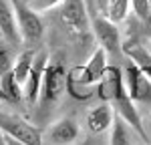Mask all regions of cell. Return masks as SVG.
I'll return each instance as SVG.
<instances>
[{
    "mask_svg": "<svg viewBox=\"0 0 151 145\" xmlns=\"http://www.w3.org/2000/svg\"><path fill=\"white\" fill-rule=\"evenodd\" d=\"M141 145H149V143H141Z\"/></svg>",
    "mask_w": 151,
    "mask_h": 145,
    "instance_id": "d4e9b609",
    "label": "cell"
},
{
    "mask_svg": "<svg viewBox=\"0 0 151 145\" xmlns=\"http://www.w3.org/2000/svg\"><path fill=\"white\" fill-rule=\"evenodd\" d=\"M60 20L75 34H85L91 30V16L85 0H65L60 6Z\"/></svg>",
    "mask_w": 151,
    "mask_h": 145,
    "instance_id": "52a82bcc",
    "label": "cell"
},
{
    "mask_svg": "<svg viewBox=\"0 0 151 145\" xmlns=\"http://www.w3.org/2000/svg\"><path fill=\"white\" fill-rule=\"evenodd\" d=\"M131 12V0H109L105 4V8L101 10L105 18H109L111 22L121 24Z\"/></svg>",
    "mask_w": 151,
    "mask_h": 145,
    "instance_id": "5bb4252c",
    "label": "cell"
},
{
    "mask_svg": "<svg viewBox=\"0 0 151 145\" xmlns=\"http://www.w3.org/2000/svg\"><path fill=\"white\" fill-rule=\"evenodd\" d=\"M0 133L26 145L45 143V135L40 133V129L16 113H0Z\"/></svg>",
    "mask_w": 151,
    "mask_h": 145,
    "instance_id": "3957f363",
    "label": "cell"
},
{
    "mask_svg": "<svg viewBox=\"0 0 151 145\" xmlns=\"http://www.w3.org/2000/svg\"><path fill=\"white\" fill-rule=\"evenodd\" d=\"M115 121V109L111 103H101V105H95L93 109H89L87 113V127L89 131L99 135V133H105L111 129Z\"/></svg>",
    "mask_w": 151,
    "mask_h": 145,
    "instance_id": "30bf717a",
    "label": "cell"
},
{
    "mask_svg": "<svg viewBox=\"0 0 151 145\" xmlns=\"http://www.w3.org/2000/svg\"><path fill=\"white\" fill-rule=\"evenodd\" d=\"M149 8H151V0H149Z\"/></svg>",
    "mask_w": 151,
    "mask_h": 145,
    "instance_id": "cb8c5ba5",
    "label": "cell"
},
{
    "mask_svg": "<svg viewBox=\"0 0 151 145\" xmlns=\"http://www.w3.org/2000/svg\"><path fill=\"white\" fill-rule=\"evenodd\" d=\"M35 59H36L35 50H24L22 55L12 62V75H14V81L20 85V87H22V83L26 81V77H28L30 69H32Z\"/></svg>",
    "mask_w": 151,
    "mask_h": 145,
    "instance_id": "9a60e30c",
    "label": "cell"
},
{
    "mask_svg": "<svg viewBox=\"0 0 151 145\" xmlns=\"http://www.w3.org/2000/svg\"><path fill=\"white\" fill-rule=\"evenodd\" d=\"M67 91V71H65V59L63 57H50L42 79V89H40V99L38 103L42 107H52L58 103V99Z\"/></svg>",
    "mask_w": 151,
    "mask_h": 145,
    "instance_id": "7a4b0ae2",
    "label": "cell"
},
{
    "mask_svg": "<svg viewBox=\"0 0 151 145\" xmlns=\"http://www.w3.org/2000/svg\"><path fill=\"white\" fill-rule=\"evenodd\" d=\"M147 135L151 137V119H149V123H147Z\"/></svg>",
    "mask_w": 151,
    "mask_h": 145,
    "instance_id": "7402d4cb",
    "label": "cell"
},
{
    "mask_svg": "<svg viewBox=\"0 0 151 145\" xmlns=\"http://www.w3.org/2000/svg\"><path fill=\"white\" fill-rule=\"evenodd\" d=\"M147 48H149V50H151V42H149V47H147Z\"/></svg>",
    "mask_w": 151,
    "mask_h": 145,
    "instance_id": "603a6c76",
    "label": "cell"
},
{
    "mask_svg": "<svg viewBox=\"0 0 151 145\" xmlns=\"http://www.w3.org/2000/svg\"><path fill=\"white\" fill-rule=\"evenodd\" d=\"M123 81L127 87L129 97L139 105V103H151V77H147L137 65L129 60V65L123 71Z\"/></svg>",
    "mask_w": 151,
    "mask_h": 145,
    "instance_id": "8992f818",
    "label": "cell"
},
{
    "mask_svg": "<svg viewBox=\"0 0 151 145\" xmlns=\"http://www.w3.org/2000/svg\"><path fill=\"white\" fill-rule=\"evenodd\" d=\"M91 32H93L95 40L99 42V47L105 48L109 57L123 55L121 52L123 40H121L119 26L115 22H111L109 18H105L103 14H95L93 18H91Z\"/></svg>",
    "mask_w": 151,
    "mask_h": 145,
    "instance_id": "5b68a950",
    "label": "cell"
},
{
    "mask_svg": "<svg viewBox=\"0 0 151 145\" xmlns=\"http://www.w3.org/2000/svg\"><path fill=\"white\" fill-rule=\"evenodd\" d=\"M12 8H14V16H16L20 42H26V45L38 42L45 36V22H42L40 14L32 10L22 0H12Z\"/></svg>",
    "mask_w": 151,
    "mask_h": 145,
    "instance_id": "277c9868",
    "label": "cell"
},
{
    "mask_svg": "<svg viewBox=\"0 0 151 145\" xmlns=\"http://www.w3.org/2000/svg\"><path fill=\"white\" fill-rule=\"evenodd\" d=\"M45 139L50 145H75L81 139V127L73 117H63L48 127Z\"/></svg>",
    "mask_w": 151,
    "mask_h": 145,
    "instance_id": "9c48e42d",
    "label": "cell"
},
{
    "mask_svg": "<svg viewBox=\"0 0 151 145\" xmlns=\"http://www.w3.org/2000/svg\"><path fill=\"white\" fill-rule=\"evenodd\" d=\"M97 95L101 97L103 103H111L115 109V115L127 123L133 131L137 133V137L143 139V143H149V135L147 129L143 125L139 111H137V103L129 97L125 81H123V72L115 69V67H109L105 77L97 83Z\"/></svg>",
    "mask_w": 151,
    "mask_h": 145,
    "instance_id": "6da1fadb",
    "label": "cell"
},
{
    "mask_svg": "<svg viewBox=\"0 0 151 145\" xmlns=\"http://www.w3.org/2000/svg\"><path fill=\"white\" fill-rule=\"evenodd\" d=\"M107 2H109V0H95V8L101 12V10L105 8V4H107Z\"/></svg>",
    "mask_w": 151,
    "mask_h": 145,
    "instance_id": "ac0fdd59",
    "label": "cell"
},
{
    "mask_svg": "<svg viewBox=\"0 0 151 145\" xmlns=\"http://www.w3.org/2000/svg\"><path fill=\"white\" fill-rule=\"evenodd\" d=\"M48 59L50 57H48L47 52H38L35 62H32V69H30L28 77H26V81L20 87L22 101H26L28 105H36L38 99H40V89H42V79H45V71H47Z\"/></svg>",
    "mask_w": 151,
    "mask_h": 145,
    "instance_id": "ba28073f",
    "label": "cell"
},
{
    "mask_svg": "<svg viewBox=\"0 0 151 145\" xmlns=\"http://www.w3.org/2000/svg\"><path fill=\"white\" fill-rule=\"evenodd\" d=\"M121 52H123L133 65H137L147 77H151V50L147 47H143L139 40H133V38H131V40H123Z\"/></svg>",
    "mask_w": 151,
    "mask_h": 145,
    "instance_id": "7c38bea8",
    "label": "cell"
},
{
    "mask_svg": "<svg viewBox=\"0 0 151 145\" xmlns=\"http://www.w3.org/2000/svg\"><path fill=\"white\" fill-rule=\"evenodd\" d=\"M63 2L65 0H28L26 4L32 10H36L38 14H42V12H48V10H52V8H60Z\"/></svg>",
    "mask_w": 151,
    "mask_h": 145,
    "instance_id": "e0dca14e",
    "label": "cell"
},
{
    "mask_svg": "<svg viewBox=\"0 0 151 145\" xmlns=\"http://www.w3.org/2000/svg\"><path fill=\"white\" fill-rule=\"evenodd\" d=\"M135 135L137 133L129 127L121 117L115 115V121L109 129V145H135Z\"/></svg>",
    "mask_w": 151,
    "mask_h": 145,
    "instance_id": "4fadbf2b",
    "label": "cell"
},
{
    "mask_svg": "<svg viewBox=\"0 0 151 145\" xmlns=\"http://www.w3.org/2000/svg\"><path fill=\"white\" fill-rule=\"evenodd\" d=\"M85 4H87V10H89V12L97 10V8H95V0H85Z\"/></svg>",
    "mask_w": 151,
    "mask_h": 145,
    "instance_id": "ffe728a7",
    "label": "cell"
},
{
    "mask_svg": "<svg viewBox=\"0 0 151 145\" xmlns=\"http://www.w3.org/2000/svg\"><path fill=\"white\" fill-rule=\"evenodd\" d=\"M0 36L6 42H10V45H18L20 42L12 0H0Z\"/></svg>",
    "mask_w": 151,
    "mask_h": 145,
    "instance_id": "8fae6325",
    "label": "cell"
},
{
    "mask_svg": "<svg viewBox=\"0 0 151 145\" xmlns=\"http://www.w3.org/2000/svg\"><path fill=\"white\" fill-rule=\"evenodd\" d=\"M4 139H6V143H8V145H26V143H20V141L12 139V137H6V135H4Z\"/></svg>",
    "mask_w": 151,
    "mask_h": 145,
    "instance_id": "d6986e66",
    "label": "cell"
},
{
    "mask_svg": "<svg viewBox=\"0 0 151 145\" xmlns=\"http://www.w3.org/2000/svg\"><path fill=\"white\" fill-rule=\"evenodd\" d=\"M0 145H8V143H6V139H4V135H2V133H0Z\"/></svg>",
    "mask_w": 151,
    "mask_h": 145,
    "instance_id": "44dd1931",
    "label": "cell"
},
{
    "mask_svg": "<svg viewBox=\"0 0 151 145\" xmlns=\"http://www.w3.org/2000/svg\"><path fill=\"white\" fill-rule=\"evenodd\" d=\"M131 12L139 18L141 22H149L151 24V8H149V0H131Z\"/></svg>",
    "mask_w": 151,
    "mask_h": 145,
    "instance_id": "2e32d148",
    "label": "cell"
}]
</instances>
